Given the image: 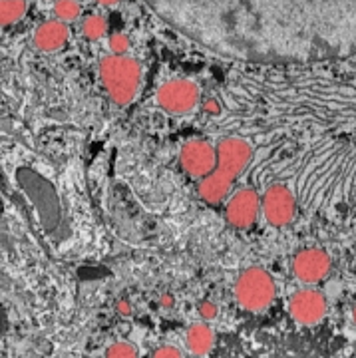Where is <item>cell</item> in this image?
<instances>
[{
	"mask_svg": "<svg viewBox=\"0 0 356 358\" xmlns=\"http://www.w3.org/2000/svg\"><path fill=\"white\" fill-rule=\"evenodd\" d=\"M6 324H8V320H6V313H4V308L0 307V334L6 331Z\"/></svg>",
	"mask_w": 356,
	"mask_h": 358,
	"instance_id": "obj_23",
	"label": "cell"
},
{
	"mask_svg": "<svg viewBox=\"0 0 356 358\" xmlns=\"http://www.w3.org/2000/svg\"><path fill=\"white\" fill-rule=\"evenodd\" d=\"M167 24L241 62L356 54V0H145Z\"/></svg>",
	"mask_w": 356,
	"mask_h": 358,
	"instance_id": "obj_1",
	"label": "cell"
},
{
	"mask_svg": "<svg viewBox=\"0 0 356 358\" xmlns=\"http://www.w3.org/2000/svg\"><path fill=\"white\" fill-rule=\"evenodd\" d=\"M159 305H162L164 308L173 307V305H176V299H173V294H169V293L162 294V301H159Z\"/></svg>",
	"mask_w": 356,
	"mask_h": 358,
	"instance_id": "obj_22",
	"label": "cell"
},
{
	"mask_svg": "<svg viewBox=\"0 0 356 358\" xmlns=\"http://www.w3.org/2000/svg\"><path fill=\"white\" fill-rule=\"evenodd\" d=\"M28 13V0H0V28L16 24Z\"/></svg>",
	"mask_w": 356,
	"mask_h": 358,
	"instance_id": "obj_13",
	"label": "cell"
},
{
	"mask_svg": "<svg viewBox=\"0 0 356 358\" xmlns=\"http://www.w3.org/2000/svg\"><path fill=\"white\" fill-rule=\"evenodd\" d=\"M261 213L271 227H287L297 217V197L285 183H273L261 197Z\"/></svg>",
	"mask_w": 356,
	"mask_h": 358,
	"instance_id": "obj_6",
	"label": "cell"
},
{
	"mask_svg": "<svg viewBox=\"0 0 356 358\" xmlns=\"http://www.w3.org/2000/svg\"><path fill=\"white\" fill-rule=\"evenodd\" d=\"M353 320H355V324H356V305L353 307Z\"/></svg>",
	"mask_w": 356,
	"mask_h": 358,
	"instance_id": "obj_25",
	"label": "cell"
},
{
	"mask_svg": "<svg viewBox=\"0 0 356 358\" xmlns=\"http://www.w3.org/2000/svg\"><path fill=\"white\" fill-rule=\"evenodd\" d=\"M115 310H118V315H122V317H129V315H131V303H129L127 299H120V301L115 303Z\"/></svg>",
	"mask_w": 356,
	"mask_h": 358,
	"instance_id": "obj_21",
	"label": "cell"
},
{
	"mask_svg": "<svg viewBox=\"0 0 356 358\" xmlns=\"http://www.w3.org/2000/svg\"><path fill=\"white\" fill-rule=\"evenodd\" d=\"M100 80L110 100L126 108L136 100L141 86V64L127 54H110L100 60Z\"/></svg>",
	"mask_w": 356,
	"mask_h": 358,
	"instance_id": "obj_3",
	"label": "cell"
},
{
	"mask_svg": "<svg viewBox=\"0 0 356 358\" xmlns=\"http://www.w3.org/2000/svg\"><path fill=\"white\" fill-rule=\"evenodd\" d=\"M261 215V197L253 187L237 189L227 197L225 219L233 229H249Z\"/></svg>",
	"mask_w": 356,
	"mask_h": 358,
	"instance_id": "obj_7",
	"label": "cell"
},
{
	"mask_svg": "<svg viewBox=\"0 0 356 358\" xmlns=\"http://www.w3.org/2000/svg\"><path fill=\"white\" fill-rule=\"evenodd\" d=\"M80 30H82V36L88 40V42H98L108 32V20H106V16H102V14H88L82 20Z\"/></svg>",
	"mask_w": 356,
	"mask_h": 358,
	"instance_id": "obj_14",
	"label": "cell"
},
{
	"mask_svg": "<svg viewBox=\"0 0 356 358\" xmlns=\"http://www.w3.org/2000/svg\"><path fill=\"white\" fill-rule=\"evenodd\" d=\"M98 4H102V6H106V8H112V6H118L122 0H96Z\"/></svg>",
	"mask_w": 356,
	"mask_h": 358,
	"instance_id": "obj_24",
	"label": "cell"
},
{
	"mask_svg": "<svg viewBox=\"0 0 356 358\" xmlns=\"http://www.w3.org/2000/svg\"><path fill=\"white\" fill-rule=\"evenodd\" d=\"M152 358H183V355H181V350H179L178 346L164 345L157 346V348L153 350Z\"/></svg>",
	"mask_w": 356,
	"mask_h": 358,
	"instance_id": "obj_19",
	"label": "cell"
},
{
	"mask_svg": "<svg viewBox=\"0 0 356 358\" xmlns=\"http://www.w3.org/2000/svg\"><path fill=\"white\" fill-rule=\"evenodd\" d=\"M215 345V333L207 322H193L185 333V346L193 357H207Z\"/></svg>",
	"mask_w": 356,
	"mask_h": 358,
	"instance_id": "obj_12",
	"label": "cell"
},
{
	"mask_svg": "<svg viewBox=\"0 0 356 358\" xmlns=\"http://www.w3.org/2000/svg\"><path fill=\"white\" fill-rule=\"evenodd\" d=\"M327 307H329L327 296L313 287L299 289L289 299V315L294 322H299L303 327L318 324L327 315Z\"/></svg>",
	"mask_w": 356,
	"mask_h": 358,
	"instance_id": "obj_9",
	"label": "cell"
},
{
	"mask_svg": "<svg viewBox=\"0 0 356 358\" xmlns=\"http://www.w3.org/2000/svg\"><path fill=\"white\" fill-rule=\"evenodd\" d=\"M106 358H140V355H138L136 346L120 341V343H114L112 346H108Z\"/></svg>",
	"mask_w": 356,
	"mask_h": 358,
	"instance_id": "obj_16",
	"label": "cell"
},
{
	"mask_svg": "<svg viewBox=\"0 0 356 358\" xmlns=\"http://www.w3.org/2000/svg\"><path fill=\"white\" fill-rule=\"evenodd\" d=\"M68 40H70L68 22L58 20V18H52V20H46V22L38 24L36 30H34V34H32L34 48L44 52V54L62 50L64 46L68 44Z\"/></svg>",
	"mask_w": 356,
	"mask_h": 358,
	"instance_id": "obj_11",
	"label": "cell"
},
{
	"mask_svg": "<svg viewBox=\"0 0 356 358\" xmlns=\"http://www.w3.org/2000/svg\"><path fill=\"white\" fill-rule=\"evenodd\" d=\"M332 261L327 251L317 249V247H308L299 251L293 259V275L297 281L303 282L306 287H313L322 279L329 277L331 273Z\"/></svg>",
	"mask_w": 356,
	"mask_h": 358,
	"instance_id": "obj_10",
	"label": "cell"
},
{
	"mask_svg": "<svg viewBox=\"0 0 356 358\" xmlns=\"http://www.w3.org/2000/svg\"><path fill=\"white\" fill-rule=\"evenodd\" d=\"M201 100V88L190 78H173L164 82L155 92L157 106L171 115L191 114Z\"/></svg>",
	"mask_w": 356,
	"mask_h": 358,
	"instance_id": "obj_5",
	"label": "cell"
},
{
	"mask_svg": "<svg viewBox=\"0 0 356 358\" xmlns=\"http://www.w3.org/2000/svg\"><path fill=\"white\" fill-rule=\"evenodd\" d=\"M233 291H235V301L243 310L263 313L273 305L277 296V285L267 268L247 267L239 273Z\"/></svg>",
	"mask_w": 356,
	"mask_h": 358,
	"instance_id": "obj_4",
	"label": "cell"
},
{
	"mask_svg": "<svg viewBox=\"0 0 356 358\" xmlns=\"http://www.w3.org/2000/svg\"><path fill=\"white\" fill-rule=\"evenodd\" d=\"M217 166L215 169L199 179V197L205 203L217 205L223 203L229 197L231 187L243 171L249 167L253 159V145L245 138L229 136L217 143Z\"/></svg>",
	"mask_w": 356,
	"mask_h": 358,
	"instance_id": "obj_2",
	"label": "cell"
},
{
	"mask_svg": "<svg viewBox=\"0 0 356 358\" xmlns=\"http://www.w3.org/2000/svg\"><path fill=\"white\" fill-rule=\"evenodd\" d=\"M54 16L64 22H74L82 16V4L80 0H54Z\"/></svg>",
	"mask_w": 356,
	"mask_h": 358,
	"instance_id": "obj_15",
	"label": "cell"
},
{
	"mask_svg": "<svg viewBox=\"0 0 356 358\" xmlns=\"http://www.w3.org/2000/svg\"><path fill=\"white\" fill-rule=\"evenodd\" d=\"M179 164L190 178L204 179L217 166V150L207 140H190L183 143L179 152Z\"/></svg>",
	"mask_w": 356,
	"mask_h": 358,
	"instance_id": "obj_8",
	"label": "cell"
},
{
	"mask_svg": "<svg viewBox=\"0 0 356 358\" xmlns=\"http://www.w3.org/2000/svg\"><path fill=\"white\" fill-rule=\"evenodd\" d=\"M108 46H110L112 54H127L131 48V40L124 32H115L108 38Z\"/></svg>",
	"mask_w": 356,
	"mask_h": 358,
	"instance_id": "obj_17",
	"label": "cell"
},
{
	"mask_svg": "<svg viewBox=\"0 0 356 358\" xmlns=\"http://www.w3.org/2000/svg\"><path fill=\"white\" fill-rule=\"evenodd\" d=\"M201 110H204L205 114L217 115L219 112H221V103L217 102L215 98H209V100H205V102L201 103Z\"/></svg>",
	"mask_w": 356,
	"mask_h": 358,
	"instance_id": "obj_20",
	"label": "cell"
},
{
	"mask_svg": "<svg viewBox=\"0 0 356 358\" xmlns=\"http://www.w3.org/2000/svg\"><path fill=\"white\" fill-rule=\"evenodd\" d=\"M197 310H199V315H201L204 320H213L219 317V307H217L213 301H201Z\"/></svg>",
	"mask_w": 356,
	"mask_h": 358,
	"instance_id": "obj_18",
	"label": "cell"
}]
</instances>
